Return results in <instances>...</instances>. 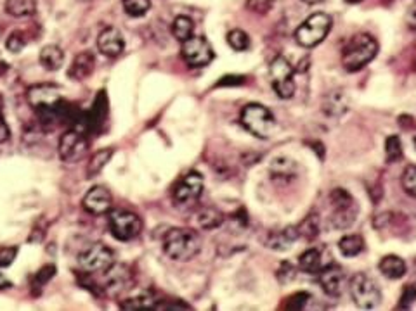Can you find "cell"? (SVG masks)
<instances>
[{
  "mask_svg": "<svg viewBox=\"0 0 416 311\" xmlns=\"http://www.w3.org/2000/svg\"><path fill=\"white\" fill-rule=\"evenodd\" d=\"M163 249L175 261H189L201 251L198 234L189 228H172L163 239Z\"/></svg>",
  "mask_w": 416,
  "mask_h": 311,
  "instance_id": "1",
  "label": "cell"
},
{
  "mask_svg": "<svg viewBox=\"0 0 416 311\" xmlns=\"http://www.w3.org/2000/svg\"><path fill=\"white\" fill-rule=\"evenodd\" d=\"M378 52L377 40L366 33H359V35L352 37L348 40L342 52V65L347 71L354 73V71L363 70L368 62L374 59Z\"/></svg>",
  "mask_w": 416,
  "mask_h": 311,
  "instance_id": "2",
  "label": "cell"
},
{
  "mask_svg": "<svg viewBox=\"0 0 416 311\" xmlns=\"http://www.w3.org/2000/svg\"><path fill=\"white\" fill-rule=\"evenodd\" d=\"M26 97H28L30 106L40 112V116L61 114L63 106H65L61 92L54 85H35L28 90Z\"/></svg>",
  "mask_w": 416,
  "mask_h": 311,
  "instance_id": "3",
  "label": "cell"
},
{
  "mask_svg": "<svg viewBox=\"0 0 416 311\" xmlns=\"http://www.w3.org/2000/svg\"><path fill=\"white\" fill-rule=\"evenodd\" d=\"M241 125L248 130L250 133L258 138L271 137L275 130V116L272 112L264 107L262 104H248L241 111Z\"/></svg>",
  "mask_w": 416,
  "mask_h": 311,
  "instance_id": "4",
  "label": "cell"
},
{
  "mask_svg": "<svg viewBox=\"0 0 416 311\" xmlns=\"http://www.w3.org/2000/svg\"><path fill=\"white\" fill-rule=\"evenodd\" d=\"M332 29V18L326 16L323 13L313 14L307 18L295 32V40L302 45V47H316L326 39V35Z\"/></svg>",
  "mask_w": 416,
  "mask_h": 311,
  "instance_id": "5",
  "label": "cell"
},
{
  "mask_svg": "<svg viewBox=\"0 0 416 311\" xmlns=\"http://www.w3.org/2000/svg\"><path fill=\"white\" fill-rule=\"evenodd\" d=\"M78 265L87 273H106L115 265V253L108 246L94 242L80 251Z\"/></svg>",
  "mask_w": 416,
  "mask_h": 311,
  "instance_id": "6",
  "label": "cell"
},
{
  "mask_svg": "<svg viewBox=\"0 0 416 311\" xmlns=\"http://www.w3.org/2000/svg\"><path fill=\"white\" fill-rule=\"evenodd\" d=\"M329 202L333 206L332 213V225L335 228H348L352 223L355 222V216H358V206L355 201L352 199L351 194L343 189H335L329 196Z\"/></svg>",
  "mask_w": 416,
  "mask_h": 311,
  "instance_id": "7",
  "label": "cell"
},
{
  "mask_svg": "<svg viewBox=\"0 0 416 311\" xmlns=\"http://www.w3.org/2000/svg\"><path fill=\"white\" fill-rule=\"evenodd\" d=\"M351 294L355 305L363 310H373L380 305L382 292L377 282L365 273H358L351 280Z\"/></svg>",
  "mask_w": 416,
  "mask_h": 311,
  "instance_id": "8",
  "label": "cell"
},
{
  "mask_svg": "<svg viewBox=\"0 0 416 311\" xmlns=\"http://www.w3.org/2000/svg\"><path fill=\"white\" fill-rule=\"evenodd\" d=\"M269 73H271V84L277 97L281 99H290L295 93V81H294V67L290 62L283 58V55H277L272 59L271 66H269Z\"/></svg>",
  "mask_w": 416,
  "mask_h": 311,
  "instance_id": "9",
  "label": "cell"
},
{
  "mask_svg": "<svg viewBox=\"0 0 416 311\" xmlns=\"http://www.w3.org/2000/svg\"><path fill=\"white\" fill-rule=\"evenodd\" d=\"M110 230L118 241H132L141 234L142 222L136 213L116 209V211L110 213Z\"/></svg>",
  "mask_w": 416,
  "mask_h": 311,
  "instance_id": "10",
  "label": "cell"
},
{
  "mask_svg": "<svg viewBox=\"0 0 416 311\" xmlns=\"http://www.w3.org/2000/svg\"><path fill=\"white\" fill-rule=\"evenodd\" d=\"M182 59L186 61L187 66L191 67H205L213 61L215 54H213L212 45L205 37H191L186 42H182L181 48Z\"/></svg>",
  "mask_w": 416,
  "mask_h": 311,
  "instance_id": "11",
  "label": "cell"
},
{
  "mask_svg": "<svg viewBox=\"0 0 416 311\" xmlns=\"http://www.w3.org/2000/svg\"><path fill=\"white\" fill-rule=\"evenodd\" d=\"M203 177L198 171H189L175 183L174 190H172V197L179 206L193 204L203 194Z\"/></svg>",
  "mask_w": 416,
  "mask_h": 311,
  "instance_id": "12",
  "label": "cell"
},
{
  "mask_svg": "<svg viewBox=\"0 0 416 311\" xmlns=\"http://www.w3.org/2000/svg\"><path fill=\"white\" fill-rule=\"evenodd\" d=\"M89 149V142L85 138V133L82 130L71 128L59 138V157L65 163H77L85 156Z\"/></svg>",
  "mask_w": 416,
  "mask_h": 311,
  "instance_id": "13",
  "label": "cell"
},
{
  "mask_svg": "<svg viewBox=\"0 0 416 311\" xmlns=\"http://www.w3.org/2000/svg\"><path fill=\"white\" fill-rule=\"evenodd\" d=\"M82 204H84L85 211H89L91 215H106V213H110L111 204H113V197H111L106 187L96 185L85 194Z\"/></svg>",
  "mask_w": 416,
  "mask_h": 311,
  "instance_id": "14",
  "label": "cell"
},
{
  "mask_svg": "<svg viewBox=\"0 0 416 311\" xmlns=\"http://www.w3.org/2000/svg\"><path fill=\"white\" fill-rule=\"evenodd\" d=\"M97 48L106 58H118L125 48V40L118 29L110 26V28H104L97 37Z\"/></svg>",
  "mask_w": 416,
  "mask_h": 311,
  "instance_id": "15",
  "label": "cell"
},
{
  "mask_svg": "<svg viewBox=\"0 0 416 311\" xmlns=\"http://www.w3.org/2000/svg\"><path fill=\"white\" fill-rule=\"evenodd\" d=\"M342 280L343 272L339 265L332 263L328 265V267L320 270V284L328 296L336 298V296L342 292Z\"/></svg>",
  "mask_w": 416,
  "mask_h": 311,
  "instance_id": "16",
  "label": "cell"
},
{
  "mask_svg": "<svg viewBox=\"0 0 416 311\" xmlns=\"http://www.w3.org/2000/svg\"><path fill=\"white\" fill-rule=\"evenodd\" d=\"M94 67H96V58H94L92 52H89V51L80 52V54L75 58L73 65H71V67H70L68 77L73 78V80H77V81H82V80H85V78L91 77Z\"/></svg>",
  "mask_w": 416,
  "mask_h": 311,
  "instance_id": "17",
  "label": "cell"
},
{
  "mask_svg": "<svg viewBox=\"0 0 416 311\" xmlns=\"http://www.w3.org/2000/svg\"><path fill=\"white\" fill-rule=\"evenodd\" d=\"M298 239V228L297 227H286L283 230H275L269 234L267 237V246L271 249L276 251H284L290 249L291 244Z\"/></svg>",
  "mask_w": 416,
  "mask_h": 311,
  "instance_id": "18",
  "label": "cell"
},
{
  "mask_svg": "<svg viewBox=\"0 0 416 311\" xmlns=\"http://www.w3.org/2000/svg\"><path fill=\"white\" fill-rule=\"evenodd\" d=\"M108 280H106V286L108 289H110L113 294L120 291H125L127 287L130 286V280H132V277H130V272L129 268L122 267V265H113L110 270H108Z\"/></svg>",
  "mask_w": 416,
  "mask_h": 311,
  "instance_id": "19",
  "label": "cell"
},
{
  "mask_svg": "<svg viewBox=\"0 0 416 311\" xmlns=\"http://www.w3.org/2000/svg\"><path fill=\"white\" fill-rule=\"evenodd\" d=\"M39 61L47 71H58L65 62V54H63L61 47H58V45H46L40 51Z\"/></svg>",
  "mask_w": 416,
  "mask_h": 311,
  "instance_id": "20",
  "label": "cell"
},
{
  "mask_svg": "<svg viewBox=\"0 0 416 311\" xmlns=\"http://www.w3.org/2000/svg\"><path fill=\"white\" fill-rule=\"evenodd\" d=\"M378 268H380V272L384 273V277H387V279H392V280L401 279V277H404V273H406V263H404L399 256H393V254H389V256L382 258Z\"/></svg>",
  "mask_w": 416,
  "mask_h": 311,
  "instance_id": "21",
  "label": "cell"
},
{
  "mask_svg": "<svg viewBox=\"0 0 416 311\" xmlns=\"http://www.w3.org/2000/svg\"><path fill=\"white\" fill-rule=\"evenodd\" d=\"M269 171H271L275 180H291L297 175V166H295L294 161L288 159V157H276L271 163Z\"/></svg>",
  "mask_w": 416,
  "mask_h": 311,
  "instance_id": "22",
  "label": "cell"
},
{
  "mask_svg": "<svg viewBox=\"0 0 416 311\" xmlns=\"http://www.w3.org/2000/svg\"><path fill=\"white\" fill-rule=\"evenodd\" d=\"M323 111L329 116H340L347 111V99L342 92L328 93L323 100Z\"/></svg>",
  "mask_w": 416,
  "mask_h": 311,
  "instance_id": "23",
  "label": "cell"
},
{
  "mask_svg": "<svg viewBox=\"0 0 416 311\" xmlns=\"http://www.w3.org/2000/svg\"><path fill=\"white\" fill-rule=\"evenodd\" d=\"M224 222V215L217 208H203L198 213V225H200L203 230H213V228L220 227Z\"/></svg>",
  "mask_w": 416,
  "mask_h": 311,
  "instance_id": "24",
  "label": "cell"
},
{
  "mask_svg": "<svg viewBox=\"0 0 416 311\" xmlns=\"http://www.w3.org/2000/svg\"><path fill=\"white\" fill-rule=\"evenodd\" d=\"M113 157V149H103V151L96 152L87 163V178H94L96 175H99L103 171V168L110 163V159Z\"/></svg>",
  "mask_w": 416,
  "mask_h": 311,
  "instance_id": "25",
  "label": "cell"
},
{
  "mask_svg": "<svg viewBox=\"0 0 416 311\" xmlns=\"http://www.w3.org/2000/svg\"><path fill=\"white\" fill-rule=\"evenodd\" d=\"M92 107H94V110L89 112V118L84 121V125L87 126V128H89V126L94 128L96 125H101V123L104 121V118H106L108 102H106V95H104V92H101V95L97 97Z\"/></svg>",
  "mask_w": 416,
  "mask_h": 311,
  "instance_id": "26",
  "label": "cell"
},
{
  "mask_svg": "<svg viewBox=\"0 0 416 311\" xmlns=\"http://www.w3.org/2000/svg\"><path fill=\"white\" fill-rule=\"evenodd\" d=\"M6 11L14 18L32 16L37 11L35 0H7Z\"/></svg>",
  "mask_w": 416,
  "mask_h": 311,
  "instance_id": "27",
  "label": "cell"
},
{
  "mask_svg": "<svg viewBox=\"0 0 416 311\" xmlns=\"http://www.w3.org/2000/svg\"><path fill=\"white\" fill-rule=\"evenodd\" d=\"M172 33L179 42H186L194 33V22L187 16H177L172 22Z\"/></svg>",
  "mask_w": 416,
  "mask_h": 311,
  "instance_id": "28",
  "label": "cell"
},
{
  "mask_svg": "<svg viewBox=\"0 0 416 311\" xmlns=\"http://www.w3.org/2000/svg\"><path fill=\"white\" fill-rule=\"evenodd\" d=\"M339 249L347 258L358 256L365 249V241H363L361 235H346L343 239H340Z\"/></svg>",
  "mask_w": 416,
  "mask_h": 311,
  "instance_id": "29",
  "label": "cell"
},
{
  "mask_svg": "<svg viewBox=\"0 0 416 311\" xmlns=\"http://www.w3.org/2000/svg\"><path fill=\"white\" fill-rule=\"evenodd\" d=\"M298 268L307 273H316L321 270V254L316 249H307L298 258Z\"/></svg>",
  "mask_w": 416,
  "mask_h": 311,
  "instance_id": "30",
  "label": "cell"
},
{
  "mask_svg": "<svg viewBox=\"0 0 416 311\" xmlns=\"http://www.w3.org/2000/svg\"><path fill=\"white\" fill-rule=\"evenodd\" d=\"M123 310H146V308H155V301H153L151 294L149 292H141V294L134 296V298L127 299L125 303H122Z\"/></svg>",
  "mask_w": 416,
  "mask_h": 311,
  "instance_id": "31",
  "label": "cell"
},
{
  "mask_svg": "<svg viewBox=\"0 0 416 311\" xmlns=\"http://www.w3.org/2000/svg\"><path fill=\"white\" fill-rule=\"evenodd\" d=\"M122 6L129 16L141 18L148 13L149 7H151V2L149 0H122Z\"/></svg>",
  "mask_w": 416,
  "mask_h": 311,
  "instance_id": "32",
  "label": "cell"
},
{
  "mask_svg": "<svg viewBox=\"0 0 416 311\" xmlns=\"http://www.w3.org/2000/svg\"><path fill=\"white\" fill-rule=\"evenodd\" d=\"M298 235H303L305 239H316L320 234V220L316 215H309L303 222L298 225Z\"/></svg>",
  "mask_w": 416,
  "mask_h": 311,
  "instance_id": "33",
  "label": "cell"
},
{
  "mask_svg": "<svg viewBox=\"0 0 416 311\" xmlns=\"http://www.w3.org/2000/svg\"><path fill=\"white\" fill-rule=\"evenodd\" d=\"M385 154H387V163H396L403 157V144L397 135H391L385 142Z\"/></svg>",
  "mask_w": 416,
  "mask_h": 311,
  "instance_id": "34",
  "label": "cell"
},
{
  "mask_svg": "<svg viewBox=\"0 0 416 311\" xmlns=\"http://www.w3.org/2000/svg\"><path fill=\"white\" fill-rule=\"evenodd\" d=\"M227 42H229L231 47L238 52L248 51L250 48L248 35H246L245 32H241V29H232L229 35H227Z\"/></svg>",
  "mask_w": 416,
  "mask_h": 311,
  "instance_id": "35",
  "label": "cell"
},
{
  "mask_svg": "<svg viewBox=\"0 0 416 311\" xmlns=\"http://www.w3.org/2000/svg\"><path fill=\"white\" fill-rule=\"evenodd\" d=\"M403 187L410 196L416 197V166L410 164L403 173Z\"/></svg>",
  "mask_w": 416,
  "mask_h": 311,
  "instance_id": "36",
  "label": "cell"
},
{
  "mask_svg": "<svg viewBox=\"0 0 416 311\" xmlns=\"http://www.w3.org/2000/svg\"><path fill=\"white\" fill-rule=\"evenodd\" d=\"M310 296L307 294V292H297V294L290 296V298L286 299V303H284V308L286 310H302L305 308V305L309 303Z\"/></svg>",
  "mask_w": 416,
  "mask_h": 311,
  "instance_id": "37",
  "label": "cell"
},
{
  "mask_svg": "<svg viewBox=\"0 0 416 311\" xmlns=\"http://www.w3.org/2000/svg\"><path fill=\"white\" fill-rule=\"evenodd\" d=\"M18 256V247L6 246L0 247V268H7L14 263Z\"/></svg>",
  "mask_w": 416,
  "mask_h": 311,
  "instance_id": "38",
  "label": "cell"
},
{
  "mask_svg": "<svg viewBox=\"0 0 416 311\" xmlns=\"http://www.w3.org/2000/svg\"><path fill=\"white\" fill-rule=\"evenodd\" d=\"M25 45H26V40H25L23 33H21V32L11 33L9 39H7V42H6V47L9 48L11 52H14V54H18V52L23 51Z\"/></svg>",
  "mask_w": 416,
  "mask_h": 311,
  "instance_id": "39",
  "label": "cell"
},
{
  "mask_svg": "<svg viewBox=\"0 0 416 311\" xmlns=\"http://www.w3.org/2000/svg\"><path fill=\"white\" fill-rule=\"evenodd\" d=\"M415 301H416V286H406L403 291V296H401V301L399 305H397V308L399 310L410 308Z\"/></svg>",
  "mask_w": 416,
  "mask_h": 311,
  "instance_id": "40",
  "label": "cell"
},
{
  "mask_svg": "<svg viewBox=\"0 0 416 311\" xmlns=\"http://www.w3.org/2000/svg\"><path fill=\"white\" fill-rule=\"evenodd\" d=\"M272 4H275V0H248V2H246V7H248L252 13L267 14L269 11H271Z\"/></svg>",
  "mask_w": 416,
  "mask_h": 311,
  "instance_id": "41",
  "label": "cell"
},
{
  "mask_svg": "<svg viewBox=\"0 0 416 311\" xmlns=\"http://www.w3.org/2000/svg\"><path fill=\"white\" fill-rule=\"evenodd\" d=\"M54 273H56V267H52V265H47V267H44L35 275V287H42L44 284H47L49 280H51L52 277H54Z\"/></svg>",
  "mask_w": 416,
  "mask_h": 311,
  "instance_id": "42",
  "label": "cell"
},
{
  "mask_svg": "<svg viewBox=\"0 0 416 311\" xmlns=\"http://www.w3.org/2000/svg\"><path fill=\"white\" fill-rule=\"evenodd\" d=\"M9 137H11L9 126H7L6 118H4L2 111H0V144H4V142L9 140Z\"/></svg>",
  "mask_w": 416,
  "mask_h": 311,
  "instance_id": "43",
  "label": "cell"
},
{
  "mask_svg": "<svg viewBox=\"0 0 416 311\" xmlns=\"http://www.w3.org/2000/svg\"><path fill=\"white\" fill-rule=\"evenodd\" d=\"M156 310H189V305H184V303H158L155 305Z\"/></svg>",
  "mask_w": 416,
  "mask_h": 311,
  "instance_id": "44",
  "label": "cell"
},
{
  "mask_svg": "<svg viewBox=\"0 0 416 311\" xmlns=\"http://www.w3.org/2000/svg\"><path fill=\"white\" fill-rule=\"evenodd\" d=\"M408 26H410L411 29H415V32H416V9L411 11L410 16H408Z\"/></svg>",
  "mask_w": 416,
  "mask_h": 311,
  "instance_id": "45",
  "label": "cell"
},
{
  "mask_svg": "<svg viewBox=\"0 0 416 311\" xmlns=\"http://www.w3.org/2000/svg\"><path fill=\"white\" fill-rule=\"evenodd\" d=\"M7 70H9V65H7L6 59H4L2 55H0V77H2V74H6Z\"/></svg>",
  "mask_w": 416,
  "mask_h": 311,
  "instance_id": "46",
  "label": "cell"
},
{
  "mask_svg": "<svg viewBox=\"0 0 416 311\" xmlns=\"http://www.w3.org/2000/svg\"><path fill=\"white\" fill-rule=\"evenodd\" d=\"M4 287H9V282H7V280L0 275V289H4Z\"/></svg>",
  "mask_w": 416,
  "mask_h": 311,
  "instance_id": "47",
  "label": "cell"
},
{
  "mask_svg": "<svg viewBox=\"0 0 416 311\" xmlns=\"http://www.w3.org/2000/svg\"><path fill=\"white\" fill-rule=\"evenodd\" d=\"M302 2H305V4H320V2H323V0H302Z\"/></svg>",
  "mask_w": 416,
  "mask_h": 311,
  "instance_id": "48",
  "label": "cell"
},
{
  "mask_svg": "<svg viewBox=\"0 0 416 311\" xmlns=\"http://www.w3.org/2000/svg\"><path fill=\"white\" fill-rule=\"evenodd\" d=\"M347 2H351V4H359V2H363V0H347Z\"/></svg>",
  "mask_w": 416,
  "mask_h": 311,
  "instance_id": "49",
  "label": "cell"
},
{
  "mask_svg": "<svg viewBox=\"0 0 416 311\" xmlns=\"http://www.w3.org/2000/svg\"><path fill=\"white\" fill-rule=\"evenodd\" d=\"M2 104H4V99H2V95H0V111H2Z\"/></svg>",
  "mask_w": 416,
  "mask_h": 311,
  "instance_id": "50",
  "label": "cell"
},
{
  "mask_svg": "<svg viewBox=\"0 0 416 311\" xmlns=\"http://www.w3.org/2000/svg\"><path fill=\"white\" fill-rule=\"evenodd\" d=\"M82 2H91V0H82Z\"/></svg>",
  "mask_w": 416,
  "mask_h": 311,
  "instance_id": "51",
  "label": "cell"
},
{
  "mask_svg": "<svg viewBox=\"0 0 416 311\" xmlns=\"http://www.w3.org/2000/svg\"><path fill=\"white\" fill-rule=\"evenodd\" d=\"M415 147H416V137H415Z\"/></svg>",
  "mask_w": 416,
  "mask_h": 311,
  "instance_id": "52",
  "label": "cell"
}]
</instances>
